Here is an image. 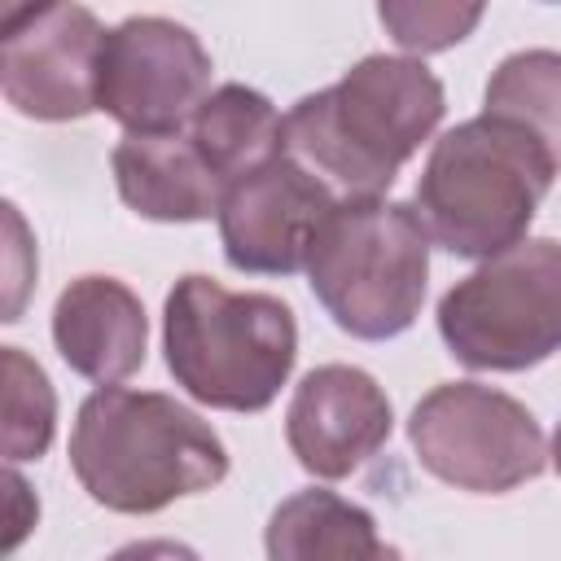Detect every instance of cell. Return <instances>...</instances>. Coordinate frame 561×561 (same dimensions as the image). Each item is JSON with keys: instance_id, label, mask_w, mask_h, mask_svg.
Returning a JSON list of instances; mask_svg holds the SVG:
<instances>
[{"instance_id": "obj_1", "label": "cell", "mask_w": 561, "mask_h": 561, "mask_svg": "<svg viewBox=\"0 0 561 561\" xmlns=\"http://www.w3.org/2000/svg\"><path fill=\"white\" fill-rule=\"evenodd\" d=\"M443 114L447 92L421 57L368 53L337 83L294 101L285 149L342 197H386Z\"/></svg>"}, {"instance_id": "obj_2", "label": "cell", "mask_w": 561, "mask_h": 561, "mask_svg": "<svg viewBox=\"0 0 561 561\" xmlns=\"http://www.w3.org/2000/svg\"><path fill=\"white\" fill-rule=\"evenodd\" d=\"M70 469L101 508L140 517L219 486L228 447L175 394L101 386L79 403Z\"/></svg>"}, {"instance_id": "obj_3", "label": "cell", "mask_w": 561, "mask_h": 561, "mask_svg": "<svg viewBox=\"0 0 561 561\" xmlns=\"http://www.w3.org/2000/svg\"><path fill=\"white\" fill-rule=\"evenodd\" d=\"M561 162L513 118L478 114L443 131L416 180V219L430 245L456 259H495L526 241Z\"/></svg>"}, {"instance_id": "obj_4", "label": "cell", "mask_w": 561, "mask_h": 561, "mask_svg": "<svg viewBox=\"0 0 561 561\" xmlns=\"http://www.w3.org/2000/svg\"><path fill=\"white\" fill-rule=\"evenodd\" d=\"M162 351L175 386L197 403L263 412L294 373L298 320L276 294H237L188 272L162 302Z\"/></svg>"}, {"instance_id": "obj_5", "label": "cell", "mask_w": 561, "mask_h": 561, "mask_svg": "<svg viewBox=\"0 0 561 561\" xmlns=\"http://www.w3.org/2000/svg\"><path fill=\"white\" fill-rule=\"evenodd\" d=\"M425 280L430 237L416 210L394 197H337L307 254L316 302L359 342H386L412 329Z\"/></svg>"}, {"instance_id": "obj_6", "label": "cell", "mask_w": 561, "mask_h": 561, "mask_svg": "<svg viewBox=\"0 0 561 561\" xmlns=\"http://www.w3.org/2000/svg\"><path fill=\"white\" fill-rule=\"evenodd\" d=\"M438 337L473 373H526L561 351V241L526 237L438 298Z\"/></svg>"}, {"instance_id": "obj_7", "label": "cell", "mask_w": 561, "mask_h": 561, "mask_svg": "<svg viewBox=\"0 0 561 561\" xmlns=\"http://www.w3.org/2000/svg\"><path fill=\"white\" fill-rule=\"evenodd\" d=\"M408 438L425 473L469 495H504L548 469L535 412L482 381H443L408 416Z\"/></svg>"}, {"instance_id": "obj_8", "label": "cell", "mask_w": 561, "mask_h": 561, "mask_svg": "<svg viewBox=\"0 0 561 561\" xmlns=\"http://www.w3.org/2000/svg\"><path fill=\"white\" fill-rule=\"evenodd\" d=\"M210 53L202 39L158 13L127 18L105 31L96 61V110L127 127V136L184 131L210 96Z\"/></svg>"}, {"instance_id": "obj_9", "label": "cell", "mask_w": 561, "mask_h": 561, "mask_svg": "<svg viewBox=\"0 0 561 561\" xmlns=\"http://www.w3.org/2000/svg\"><path fill=\"white\" fill-rule=\"evenodd\" d=\"M101 22L83 4H22L0 26L4 101L35 123H70L96 110Z\"/></svg>"}, {"instance_id": "obj_10", "label": "cell", "mask_w": 561, "mask_h": 561, "mask_svg": "<svg viewBox=\"0 0 561 561\" xmlns=\"http://www.w3.org/2000/svg\"><path fill=\"white\" fill-rule=\"evenodd\" d=\"M333 206L337 193L285 149L228 188L219 206L224 259L237 272L294 276L307 267L311 241Z\"/></svg>"}, {"instance_id": "obj_11", "label": "cell", "mask_w": 561, "mask_h": 561, "mask_svg": "<svg viewBox=\"0 0 561 561\" xmlns=\"http://www.w3.org/2000/svg\"><path fill=\"white\" fill-rule=\"evenodd\" d=\"M394 430V408L373 373L355 364H320L311 368L289 399L285 412V443L298 465L320 478L337 482L368 465Z\"/></svg>"}, {"instance_id": "obj_12", "label": "cell", "mask_w": 561, "mask_h": 561, "mask_svg": "<svg viewBox=\"0 0 561 561\" xmlns=\"http://www.w3.org/2000/svg\"><path fill=\"white\" fill-rule=\"evenodd\" d=\"M53 346L70 373L118 386L145 364L149 320L131 285L118 276H75L53 302Z\"/></svg>"}, {"instance_id": "obj_13", "label": "cell", "mask_w": 561, "mask_h": 561, "mask_svg": "<svg viewBox=\"0 0 561 561\" xmlns=\"http://www.w3.org/2000/svg\"><path fill=\"white\" fill-rule=\"evenodd\" d=\"M118 197L153 224H197L219 219L228 184L215 175L206 153L188 131L123 136L110 153Z\"/></svg>"}, {"instance_id": "obj_14", "label": "cell", "mask_w": 561, "mask_h": 561, "mask_svg": "<svg viewBox=\"0 0 561 561\" xmlns=\"http://www.w3.org/2000/svg\"><path fill=\"white\" fill-rule=\"evenodd\" d=\"M267 561H403L377 535V517L337 491L307 486L280 500L263 530Z\"/></svg>"}, {"instance_id": "obj_15", "label": "cell", "mask_w": 561, "mask_h": 561, "mask_svg": "<svg viewBox=\"0 0 561 561\" xmlns=\"http://www.w3.org/2000/svg\"><path fill=\"white\" fill-rule=\"evenodd\" d=\"M188 136L215 167V175L232 188L241 175L285 153V114L245 83L215 88L188 123Z\"/></svg>"}, {"instance_id": "obj_16", "label": "cell", "mask_w": 561, "mask_h": 561, "mask_svg": "<svg viewBox=\"0 0 561 561\" xmlns=\"http://www.w3.org/2000/svg\"><path fill=\"white\" fill-rule=\"evenodd\" d=\"M482 114L513 118L526 131H535L561 162V53L552 48H522L504 57L482 96Z\"/></svg>"}, {"instance_id": "obj_17", "label": "cell", "mask_w": 561, "mask_h": 561, "mask_svg": "<svg viewBox=\"0 0 561 561\" xmlns=\"http://www.w3.org/2000/svg\"><path fill=\"white\" fill-rule=\"evenodd\" d=\"M0 373H4V460L9 465L39 460L57 434L53 381L22 346L0 351Z\"/></svg>"}, {"instance_id": "obj_18", "label": "cell", "mask_w": 561, "mask_h": 561, "mask_svg": "<svg viewBox=\"0 0 561 561\" xmlns=\"http://www.w3.org/2000/svg\"><path fill=\"white\" fill-rule=\"evenodd\" d=\"M381 26L390 31V39L408 53H443L451 44H460L478 22H482V4H434V0H386L377 9Z\"/></svg>"}, {"instance_id": "obj_19", "label": "cell", "mask_w": 561, "mask_h": 561, "mask_svg": "<svg viewBox=\"0 0 561 561\" xmlns=\"http://www.w3.org/2000/svg\"><path fill=\"white\" fill-rule=\"evenodd\" d=\"M105 561H202V557L180 539H136V543H123L118 552H110Z\"/></svg>"}, {"instance_id": "obj_20", "label": "cell", "mask_w": 561, "mask_h": 561, "mask_svg": "<svg viewBox=\"0 0 561 561\" xmlns=\"http://www.w3.org/2000/svg\"><path fill=\"white\" fill-rule=\"evenodd\" d=\"M4 219H9V232H13V245H9V285H13V294H9V316L4 320H18V311H22V289L31 285V276L18 267V259L26 254V241H22V219H18V206L13 202H4Z\"/></svg>"}, {"instance_id": "obj_21", "label": "cell", "mask_w": 561, "mask_h": 561, "mask_svg": "<svg viewBox=\"0 0 561 561\" xmlns=\"http://www.w3.org/2000/svg\"><path fill=\"white\" fill-rule=\"evenodd\" d=\"M548 460L557 465V473H561V425H557V434H552V447H548Z\"/></svg>"}]
</instances>
